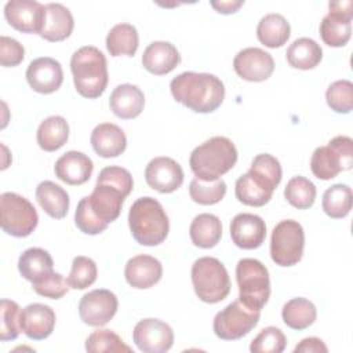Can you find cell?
<instances>
[{
	"label": "cell",
	"instance_id": "1",
	"mask_svg": "<svg viewBox=\"0 0 353 353\" xmlns=\"http://www.w3.org/2000/svg\"><path fill=\"white\" fill-rule=\"evenodd\" d=\"M174 99L197 113L216 110L225 98V85L215 74L183 72L170 83Z\"/></svg>",
	"mask_w": 353,
	"mask_h": 353
},
{
	"label": "cell",
	"instance_id": "2",
	"mask_svg": "<svg viewBox=\"0 0 353 353\" xmlns=\"http://www.w3.org/2000/svg\"><path fill=\"white\" fill-rule=\"evenodd\" d=\"M280 161L269 154H256L248 172L239 176L234 185V193L240 203L251 207H262L273 196L274 189L281 182Z\"/></svg>",
	"mask_w": 353,
	"mask_h": 353
},
{
	"label": "cell",
	"instance_id": "3",
	"mask_svg": "<svg viewBox=\"0 0 353 353\" xmlns=\"http://www.w3.org/2000/svg\"><path fill=\"white\" fill-rule=\"evenodd\" d=\"M128 226L137 243L146 247L161 244L170 230L168 216L163 205L153 197L137 199L128 212Z\"/></svg>",
	"mask_w": 353,
	"mask_h": 353
},
{
	"label": "cell",
	"instance_id": "4",
	"mask_svg": "<svg viewBox=\"0 0 353 353\" xmlns=\"http://www.w3.org/2000/svg\"><path fill=\"white\" fill-rule=\"evenodd\" d=\"M237 161V149L226 137H212L193 149L189 165L197 179L211 182L230 171Z\"/></svg>",
	"mask_w": 353,
	"mask_h": 353
},
{
	"label": "cell",
	"instance_id": "5",
	"mask_svg": "<svg viewBox=\"0 0 353 353\" xmlns=\"http://www.w3.org/2000/svg\"><path fill=\"white\" fill-rule=\"evenodd\" d=\"M70 70L76 91L88 99L101 97L108 85V63L105 55L94 46H84L73 52Z\"/></svg>",
	"mask_w": 353,
	"mask_h": 353
},
{
	"label": "cell",
	"instance_id": "6",
	"mask_svg": "<svg viewBox=\"0 0 353 353\" xmlns=\"http://www.w3.org/2000/svg\"><path fill=\"white\" fill-rule=\"evenodd\" d=\"M192 284L205 303H218L230 292V279L225 265L214 256H203L192 265Z\"/></svg>",
	"mask_w": 353,
	"mask_h": 353
},
{
	"label": "cell",
	"instance_id": "7",
	"mask_svg": "<svg viewBox=\"0 0 353 353\" xmlns=\"http://www.w3.org/2000/svg\"><path fill=\"white\" fill-rule=\"evenodd\" d=\"M239 299L248 307L261 310L270 296V279L266 266L254 258H243L236 266Z\"/></svg>",
	"mask_w": 353,
	"mask_h": 353
},
{
	"label": "cell",
	"instance_id": "8",
	"mask_svg": "<svg viewBox=\"0 0 353 353\" xmlns=\"http://www.w3.org/2000/svg\"><path fill=\"white\" fill-rule=\"evenodd\" d=\"M353 165V141L350 137L338 135L328 145L314 149L310 159V170L319 179L328 181L341 171L350 170Z\"/></svg>",
	"mask_w": 353,
	"mask_h": 353
},
{
	"label": "cell",
	"instance_id": "9",
	"mask_svg": "<svg viewBox=\"0 0 353 353\" xmlns=\"http://www.w3.org/2000/svg\"><path fill=\"white\" fill-rule=\"evenodd\" d=\"M1 229L14 237L32 234L39 223V215L33 204L21 194L6 192L0 196Z\"/></svg>",
	"mask_w": 353,
	"mask_h": 353
},
{
	"label": "cell",
	"instance_id": "10",
	"mask_svg": "<svg viewBox=\"0 0 353 353\" xmlns=\"http://www.w3.org/2000/svg\"><path fill=\"white\" fill-rule=\"evenodd\" d=\"M305 232L294 219L280 221L272 232L270 256L279 266H294L303 255Z\"/></svg>",
	"mask_w": 353,
	"mask_h": 353
},
{
	"label": "cell",
	"instance_id": "11",
	"mask_svg": "<svg viewBox=\"0 0 353 353\" xmlns=\"http://www.w3.org/2000/svg\"><path fill=\"white\" fill-rule=\"evenodd\" d=\"M259 317L261 310L251 309L237 299L215 314L212 328L218 338L236 341L245 336L258 324Z\"/></svg>",
	"mask_w": 353,
	"mask_h": 353
},
{
	"label": "cell",
	"instance_id": "12",
	"mask_svg": "<svg viewBox=\"0 0 353 353\" xmlns=\"http://www.w3.org/2000/svg\"><path fill=\"white\" fill-rule=\"evenodd\" d=\"M330 12L320 22L321 40L330 47H343L352 36L353 3L330 1Z\"/></svg>",
	"mask_w": 353,
	"mask_h": 353
},
{
	"label": "cell",
	"instance_id": "13",
	"mask_svg": "<svg viewBox=\"0 0 353 353\" xmlns=\"http://www.w3.org/2000/svg\"><path fill=\"white\" fill-rule=\"evenodd\" d=\"M119 307L117 296L105 288L84 294L79 302V316L87 325L101 327L108 324Z\"/></svg>",
	"mask_w": 353,
	"mask_h": 353
},
{
	"label": "cell",
	"instance_id": "14",
	"mask_svg": "<svg viewBox=\"0 0 353 353\" xmlns=\"http://www.w3.org/2000/svg\"><path fill=\"white\" fill-rule=\"evenodd\" d=\"M132 341L143 353H164L172 347L174 331L159 319H143L135 324Z\"/></svg>",
	"mask_w": 353,
	"mask_h": 353
},
{
	"label": "cell",
	"instance_id": "15",
	"mask_svg": "<svg viewBox=\"0 0 353 353\" xmlns=\"http://www.w3.org/2000/svg\"><path fill=\"white\" fill-rule=\"evenodd\" d=\"M7 22L22 33H40L46 17V6L33 0H10L4 6Z\"/></svg>",
	"mask_w": 353,
	"mask_h": 353
},
{
	"label": "cell",
	"instance_id": "16",
	"mask_svg": "<svg viewBox=\"0 0 353 353\" xmlns=\"http://www.w3.org/2000/svg\"><path fill=\"white\" fill-rule=\"evenodd\" d=\"M234 72L247 81H265L274 70V61L269 52L258 47H248L237 52L233 59Z\"/></svg>",
	"mask_w": 353,
	"mask_h": 353
},
{
	"label": "cell",
	"instance_id": "17",
	"mask_svg": "<svg viewBox=\"0 0 353 353\" xmlns=\"http://www.w3.org/2000/svg\"><path fill=\"white\" fill-rule=\"evenodd\" d=\"M145 181L160 193H172L183 183V170L174 159L159 156L146 165Z\"/></svg>",
	"mask_w": 353,
	"mask_h": 353
},
{
	"label": "cell",
	"instance_id": "18",
	"mask_svg": "<svg viewBox=\"0 0 353 353\" xmlns=\"http://www.w3.org/2000/svg\"><path fill=\"white\" fill-rule=\"evenodd\" d=\"M125 197L119 188L102 181H97L92 193L85 196L90 210L106 225L119 218Z\"/></svg>",
	"mask_w": 353,
	"mask_h": 353
},
{
	"label": "cell",
	"instance_id": "19",
	"mask_svg": "<svg viewBox=\"0 0 353 353\" xmlns=\"http://www.w3.org/2000/svg\"><path fill=\"white\" fill-rule=\"evenodd\" d=\"M26 80L33 91L39 94H52L62 85L63 70L57 59L40 57L29 63Z\"/></svg>",
	"mask_w": 353,
	"mask_h": 353
},
{
	"label": "cell",
	"instance_id": "20",
	"mask_svg": "<svg viewBox=\"0 0 353 353\" xmlns=\"http://www.w3.org/2000/svg\"><path fill=\"white\" fill-rule=\"evenodd\" d=\"M230 237L243 250H255L262 245L266 237L265 221L255 214H237L230 222Z\"/></svg>",
	"mask_w": 353,
	"mask_h": 353
},
{
	"label": "cell",
	"instance_id": "21",
	"mask_svg": "<svg viewBox=\"0 0 353 353\" xmlns=\"http://www.w3.org/2000/svg\"><path fill=\"white\" fill-rule=\"evenodd\" d=\"M19 327L29 339H46L54 331L55 312L48 305L30 303L19 313Z\"/></svg>",
	"mask_w": 353,
	"mask_h": 353
},
{
	"label": "cell",
	"instance_id": "22",
	"mask_svg": "<svg viewBox=\"0 0 353 353\" xmlns=\"http://www.w3.org/2000/svg\"><path fill=\"white\" fill-rule=\"evenodd\" d=\"M163 276V266L159 259L150 255H137L128 259L124 269L127 283L138 290L150 288L160 281Z\"/></svg>",
	"mask_w": 353,
	"mask_h": 353
},
{
	"label": "cell",
	"instance_id": "23",
	"mask_svg": "<svg viewBox=\"0 0 353 353\" xmlns=\"http://www.w3.org/2000/svg\"><path fill=\"white\" fill-rule=\"evenodd\" d=\"M92 170V160L77 150H69L62 154L54 167L57 178L72 186L85 183L90 179Z\"/></svg>",
	"mask_w": 353,
	"mask_h": 353
},
{
	"label": "cell",
	"instance_id": "24",
	"mask_svg": "<svg viewBox=\"0 0 353 353\" xmlns=\"http://www.w3.org/2000/svg\"><path fill=\"white\" fill-rule=\"evenodd\" d=\"M179 62V51L168 41H153L142 54L143 68L156 76H163L172 72Z\"/></svg>",
	"mask_w": 353,
	"mask_h": 353
},
{
	"label": "cell",
	"instance_id": "25",
	"mask_svg": "<svg viewBox=\"0 0 353 353\" xmlns=\"http://www.w3.org/2000/svg\"><path fill=\"white\" fill-rule=\"evenodd\" d=\"M110 110L123 120H131L138 117L145 106V95L138 85L120 84L117 85L109 98Z\"/></svg>",
	"mask_w": 353,
	"mask_h": 353
},
{
	"label": "cell",
	"instance_id": "26",
	"mask_svg": "<svg viewBox=\"0 0 353 353\" xmlns=\"http://www.w3.org/2000/svg\"><path fill=\"white\" fill-rule=\"evenodd\" d=\"M91 145L95 153L103 159L117 157L127 148L124 131L113 123H101L91 132Z\"/></svg>",
	"mask_w": 353,
	"mask_h": 353
},
{
	"label": "cell",
	"instance_id": "27",
	"mask_svg": "<svg viewBox=\"0 0 353 353\" xmlns=\"http://www.w3.org/2000/svg\"><path fill=\"white\" fill-rule=\"evenodd\" d=\"M74 21L72 12L59 3L46 4V17L40 37L48 41H62L72 34Z\"/></svg>",
	"mask_w": 353,
	"mask_h": 353
},
{
	"label": "cell",
	"instance_id": "28",
	"mask_svg": "<svg viewBox=\"0 0 353 353\" xmlns=\"http://www.w3.org/2000/svg\"><path fill=\"white\" fill-rule=\"evenodd\" d=\"M36 200L43 211L55 219L66 216L69 210V194L52 181H43L36 188Z\"/></svg>",
	"mask_w": 353,
	"mask_h": 353
},
{
	"label": "cell",
	"instance_id": "29",
	"mask_svg": "<svg viewBox=\"0 0 353 353\" xmlns=\"http://www.w3.org/2000/svg\"><path fill=\"white\" fill-rule=\"evenodd\" d=\"M290 23L281 14H266L261 18L256 26L258 40L269 48H279L284 46L290 39Z\"/></svg>",
	"mask_w": 353,
	"mask_h": 353
},
{
	"label": "cell",
	"instance_id": "30",
	"mask_svg": "<svg viewBox=\"0 0 353 353\" xmlns=\"http://www.w3.org/2000/svg\"><path fill=\"white\" fill-rule=\"evenodd\" d=\"M189 234L196 247L212 248L222 237L221 219L214 214H199L190 223Z\"/></svg>",
	"mask_w": 353,
	"mask_h": 353
},
{
	"label": "cell",
	"instance_id": "31",
	"mask_svg": "<svg viewBox=\"0 0 353 353\" xmlns=\"http://www.w3.org/2000/svg\"><path fill=\"white\" fill-rule=\"evenodd\" d=\"M285 58L290 66L301 70H309L320 63L323 58V50L320 44H317L313 39L299 37L290 44L285 52Z\"/></svg>",
	"mask_w": 353,
	"mask_h": 353
},
{
	"label": "cell",
	"instance_id": "32",
	"mask_svg": "<svg viewBox=\"0 0 353 353\" xmlns=\"http://www.w3.org/2000/svg\"><path fill=\"white\" fill-rule=\"evenodd\" d=\"M37 143L46 152L61 149L69 138V124L62 116H50L37 128Z\"/></svg>",
	"mask_w": 353,
	"mask_h": 353
},
{
	"label": "cell",
	"instance_id": "33",
	"mask_svg": "<svg viewBox=\"0 0 353 353\" xmlns=\"http://www.w3.org/2000/svg\"><path fill=\"white\" fill-rule=\"evenodd\" d=\"M52 266L54 262L48 251L39 247L25 250L18 259V270L21 276L30 283L52 272Z\"/></svg>",
	"mask_w": 353,
	"mask_h": 353
},
{
	"label": "cell",
	"instance_id": "34",
	"mask_svg": "<svg viewBox=\"0 0 353 353\" xmlns=\"http://www.w3.org/2000/svg\"><path fill=\"white\" fill-rule=\"evenodd\" d=\"M138 46V32L131 23H117L106 36V48L112 57H134Z\"/></svg>",
	"mask_w": 353,
	"mask_h": 353
},
{
	"label": "cell",
	"instance_id": "35",
	"mask_svg": "<svg viewBox=\"0 0 353 353\" xmlns=\"http://www.w3.org/2000/svg\"><path fill=\"white\" fill-rule=\"evenodd\" d=\"M281 317L287 327L301 331L314 323L317 309L314 303L306 298H292L283 306Z\"/></svg>",
	"mask_w": 353,
	"mask_h": 353
},
{
	"label": "cell",
	"instance_id": "36",
	"mask_svg": "<svg viewBox=\"0 0 353 353\" xmlns=\"http://www.w3.org/2000/svg\"><path fill=\"white\" fill-rule=\"evenodd\" d=\"M353 203V193L352 188L345 183H335L330 186L321 200V205L324 212L334 219L345 218L350 210Z\"/></svg>",
	"mask_w": 353,
	"mask_h": 353
},
{
	"label": "cell",
	"instance_id": "37",
	"mask_svg": "<svg viewBox=\"0 0 353 353\" xmlns=\"http://www.w3.org/2000/svg\"><path fill=\"white\" fill-rule=\"evenodd\" d=\"M284 197L292 207L298 210H307L314 204L316 186L305 176H294L287 182Z\"/></svg>",
	"mask_w": 353,
	"mask_h": 353
},
{
	"label": "cell",
	"instance_id": "38",
	"mask_svg": "<svg viewBox=\"0 0 353 353\" xmlns=\"http://www.w3.org/2000/svg\"><path fill=\"white\" fill-rule=\"evenodd\" d=\"M190 199L201 205H212L219 203L226 194V183L222 178L211 182L201 179H192L189 185Z\"/></svg>",
	"mask_w": 353,
	"mask_h": 353
},
{
	"label": "cell",
	"instance_id": "39",
	"mask_svg": "<svg viewBox=\"0 0 353 353\" xmlns=\"http://www.w3.org/2000/svg\"><path fill=\"white\" fill-rule=\"evenodd\" d=\"M85 350L90 353L114 352V353H131L132 349L124 343V341L110 330H97L91 332L85 339Z\"/></svg>",
	"mask_w": 353,
	"mask_h": 353
},
{
	"label": "cell",
	"instance_id": "40",
	"mask_svg": "<svg viewBox=\"0 0 353 353\" xmlns=\"http://www.w3.org/2000/svg\"><path fill=\"white\" fill-rule=\"evenodd\" d=\"M98 269L95 262L88 256H76L72 262V270L66 279L70 288L84 290L94 284L97 280Z\"/></svg>",
	"mask_w": 353,
	"mask_h": 353
},
{
	"label": "cell",
	"instance_id": "41",
	"mask_svg": "<svg viewBox=\"0 0 353 353\" xmlns=\"http://www.w3.org/2000/svg\"><path fill=\"white\" fill-rule=\"evenodd\" d=\"M327 105L336 113H349L353 108V84L349 80L334 81L325 92Z\"/></svg>",
	"mask_w": 353,
	"mask_h": 353
},
{
	"label": "cell",
	"instance_id": "42",
	"mask_svg": "<svg viewBox=\"0 0 353 353\" xmlns=\"http://www.w3.org/2000/svg\"><path fill=\"white\" fill-rule=\"evenodd\" d=\"M287 338L283 331L277 327L263 328L250 345L252 353H281L285 349Z\"/></svg>",
	"mask_w": 353,
	"mask_h": 353
},
{
	"label": "cell",
	"instance_id": "43",
	"mask_svg": "<svg viewBox=\"0 0 353 353\" xmlns=\"http://www.w3.org/2000/svg\"><path fill=\"white\" fill-rule=\"evenodd\" d=\"M19 306L17 302L10 299H1L0 303V314H1V328H0V339L3 342L17 339L19 335Z\"/></svg>",
	"mask_w": 353,
	"mask_h": 353
},
{
	"label": "cell",
	"instance_id": "44",
	"mask_svg": "<svg viewBox=\"0 0 353 353\" xmlns=\"http://www.w3.org/2000/svg\"><path fill=\"white\" fill-rule=\"evenodd\" d=\"M32 287L39 295H41L44 298H50V299H59L63 295H66V292L69 290V284L63 279V276L54 270L50 272L48 274L32 281Z\"/></svg>",
	"mask_w": 353,
	"mask_h": 353
},
{
	"label": "cell",
	"instance_id": "45",
	"mask_svg": "<svg viewBox=\"0 0 353 353\" xmlns=\"http://www.w3.org/2000/svg\"><path fill=\"white\" fill-rule=\"evenodd\" d=\"M74 223L76 226L80 229V232L85 233V234H99L101 232H103L108 225L103 223L102 221H99L94 212L90 210L87 199L83 197L76 208L74 212Z\"/></svg>",
	"mask_w": 353,
	"mask_h": 353
},
{
	"label": "cell",
	"instance_id": "46",
	"mask_svg": "<svg viewBox=\"0 0 353 353\" xmlns=\"http://www.w3.org/2000/svg\"><path fill=\"white\" fill-rule=\"evenodd\" d=\"M97 181L112 183L113 186L119 188L125 196H128L132 190L134 181L128 170L117 165H109L101 170Z\"/></svg>",
	"mask_w": 353,
	"mask_h": 353
},
{
	"label": "cell",
	"instance_id": "47",
	"mask_svg": "<svg viewBox=\"0 0 353 353\" xmlns=\"http://www.w3.org/2000/svg\"><path fill=\"white\" fill-rule=\"evenodd\" d=\"M25 58L23 46L12 37H0V63L4 68L18 66Z\"/></svg>",
	"mask_w": 353,
	"mask_h": 353
},
{
	"label": "cell",
	"instance_id": "48",
	"mask_svg": "<svg viewBox=\"0 0 353 353\" xmlns=\"http://www.w3.org/2000/svg\"><path fill=\"white\" fill-rule=\"evenodd\" d=\"M327 352L328 349L325 343L316 336L305 338L294 347V353H327Z\"/></svg>",
	"mask_w": 353,
	"mask_h": 353
},
{
	"label": "cell",
	"instance_id": "49",
	"mask_svg": "<svg viewBox=\"0 0 353 353\" xmlns=\"http://www.w3.org/2000/svg\"><path fill=\"white\" fill-rule=\"evenodd\" d=\"M244 4L243 0H232V1H211V6L221 14H233Z\"/></svg>",
	"mask_w": 353,
	"mask_h": 353
}]
</instances>
